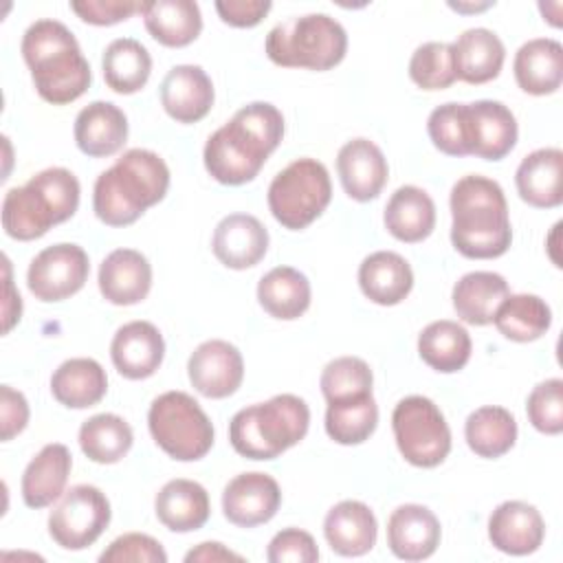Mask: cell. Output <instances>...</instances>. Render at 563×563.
<instances>
[{"label":"cell","instance_id":"1","mask_svg":"<svg viewBox=\"0 0 563 563\" xmlns=\"http://www.w3.org/2000/svg\"><path fill=\"white\" fill-rule=\"evenodd\" d=\"M284 139V117L268 101L242 106L205 143L202 161L209 176L222 185L251 183Z\"/></svg>","mask_w":563,"mask_h":563},{"label":"cell","instance_id":"2","mask_svg":"<svg viewBox=\"0 0 563 563\" xmlns=\"http://www.w3.org/2000/svg\"><path fill=\"white\" fill-rule=\"evenodd\" d=\"M451 244L468 260L501 257L512 242L508 202L497 180L468 174L462 176L449 198Z\"/></svg>","mask_w":563,"mask_h":563},{"label":"cell","instance_id":"3","mask_svg":"<svg viewBox=\"0 0 563 563\" xmlns=\"http://www.w3.org/2000/svg\"><path fill=\"white\" fill-rule=\"evenodd\" d=\"M20 51L33 86L46 103L66 106L88 90L92 70L66 24L51 18L33 22L22 35Z\"/></svg>","mask_w":563,"mask_h":563},{"label":"cell","instance_id":"4","mask_svg":"<svg viewBox=\"0 0 563 563\" xmlns=\"http://www.w3.org/2000/svg\"><path fill=\"white\" fill-rule=\"evenodd\" d=\"M169 189V167L152 150L132 147L101 172L92 189V211L108 227L134 224Z\"/></svg>","mask_w":563,"mask_h":563},{"label":"cell","instance_id":"5","mask_svg":"<svg viewBox=\"0 0 563 563\" xmlns=\"http://www.w3.org/2000/svg\"><path fill=\"white\" fill-rule=\"evenodd\" d=\"M79 180L66 167H46L2 198V229L18 242L42 238L51 227L70 220L79 207Z\"/></svg>","mask_w":563,"mask_h":563},{"label":"cell","instance_id":"6","mask_svg":"<svg viewBox=\"0 0 563 563\" xmlns=\"http://www.w3.org/2000/svg\"><path fill=\"white\" fill-rule=\"evenodd\" d=\"M310 427V409L295 394H277L266 402L240 409L229 422V442L246 460H275L297 442Z\"/></svg>","mask_w":563,"mask_h":563},{"label":"cell","instance_id":"7","mask_svg":"<svg viewBox=\"0 0 563 563\" xmlns=\"http://www.w3.org/2000/svg\"><path fill=\"white\" fill-rule=\"evenodd\" d=\"M266 55L284 68L330 70L347 53V33L343 24L328 13H306L288 18L266 35Z\"/></svg>","mask_w":563,"mask_h":563},{"label":"cell","instance_id":"8","mask_svg":"<svg viewBox=\"0 0 563 563\" xmlns=\"http://www.w3.org/2000/svg\"><path fill=\"white\" fill-rule=\"evenodd\" d=\"M147 427L154 442L178 462L202 460L213 446V424L198 400L185 391L156 396L147 411Z\"/></svg>","mask_w":563,"mask_h":563},{"label":"cell","instance_id":"9","mask_svg":"<svg viewBox=\"0 0 563 563\" xmlns=\"http://www.w3.org/2000/svg\"><path fill=\"white\" fill-rule=\"evenodd\" d=\"M266 198L273 218L284 229L301 231L330 205L332 183L328 167L317 158H297L271 180Z\"/></svg>","mask_w":563,"mask_h":563},{"label":"cell","instance_id":"10","mask_svg":"<svg viewBox=\"0 0 563 563\" xmlns=\"http://www.w3.org/2000/svg\"><path fill=\"white\" fill-rule=\"evenodd\" d=\"M391 431L400 455L418 468L442 464L451 451V429L427 396H407L391 411Z\"/></svg>","mask_w":563,"mask_h":563},{"label":"cell","instance_id":"11","mask_svg":"<svg viewBox=\"0 0 563 563\" xmlns=\"http://www.w3.org/2000/svg\"><path fill=\"white\" fill-rule=\"evenodd\" d=\"M112 517L103 490L92 484L70 486L48 515V534L64 550L92 545L108 528Z\"/></svg>","mask_w":563,"mask_h":563},{"label":"cell","instance_id":"12","mask_svg":"<svg viewBox=\"0 0 563 563\" xmlns=\"http://www.w3.org/2000/svg\"><path fill=\"white\" fill-rule=\"evenodd\" d=\"M90 273L88 253L79 244L59 242L40 251L26 271L31 295L44 303L64 301L77 295Z\"/></svg>","mask_w":563,"mask_h":563},{"label":"cell","instance_id":"13","mask_svg":"<svg viewBox=\"0 0 563 563\" xmlns=\"http://www.w3.org/2000/svg\"><path fill=\"white\" fill-rule=\"evenodd\" d=\"M187 376L205 398H229L244 380V358L240 350L222 339L202 341L187 361Z\"/></svg>","mask_w":563,"mask_h":563},{"label":"cell","instance_id":"14","mask_svg":"<svg viewBox=\"0 0 563 563\" xmlns=\"http://www.w3.org/2000/svg\"><path fill=\"white\" fill-rule=\"evenodd\" d=\"M464 130L468 154L484 161H501L517 143L519 128L510 108L495 99L464 103Z\"/></svg>","mask_w":563,"mask_h":563},{"label":"cell","instance_id":"15","mask_svg":"<svg viewBox=\"0 0 563 563\" xmlns=\"http://www.w3.org/2000/svg\"><path fill=\"white\" fill-rule=\"evenodd\" d=\"M279 504V484L262 471L240 473L222 490V512L238 528H255L271 521Z\"/></svg>","mask_w":563,"mask_h":563},{"label":"cell","instance_id":"16","mask_svg":"<svg viewBox=\"0 0 563 563\" xmlns=\"http://www.w3.org/2000/svg\"><path fill=\"white\" fill-rule=\"evenodd\" d=\"M336 174L343 191L356 202L378 198L387 178L389 165L383 150L369 139H352L336 154Z\"/></svg>","mask_w":563,"mask_h":563},{"label":"cell","instance_id":"17","mask_svg":"<svg viewBox=\"0 0 563 563\" xmlns=\"http://www.w3.org/2000/svg\"><path fill=\"white\" fill-rule=\"evenodd\" d=\"M545 521L541 512L519 499L501 501L488 517V539L495 550L512 556H526L541 548Z\"/></svg>","mask_w":563,"mask_h":563},{"label":"cell","instance_id":"18","mask_svg":"<svg viewBox=\"0 0 563 563\" xmlns=\"http://www.w3.org/2000/svg\"><path fill=\"white\" fill-rule=\"evenodd\" d=\"M211 251L227 268H253L268 251V231L251 213H229L213 229Z\"/></svg>","mask_w":563,"mask_h":563},{"label":"cell","instance_id":"19","mask_svg":"<svg viewBox=\"0 0 563 563\" xmlns=\"http://www.w3.org/2000/svg\"><path fill=\"white\" fill-rule=\"evenodd\" d=\"M110 358L123 378H150L165 358L161 330L150 321H130L121 325L112 336Z\"/></svg>","mask_w":563,"mask_h":563},{"label":"cell","instance_id":"20","mask_svg":"<svg viewBox=\"0 0 563 563\" xmlns=\"http://www.w3.org/2000/svg\"><path fill=\"white\" fill-rule=\"evenodd\" d=\"M213 81L196 64L174 66L161 84V106L178 123H198L213 108Z\"/></svg>","mask_w":563,"mask_h":563},{"label":"cell","instance_id":"21","mask_svg":"<svg viewBox=\"0 0 563 563\" xmlns=\"http://www.w3.org/2000/svg\"><path fill=\"white\" fill-rule=\"evenodd\" d=\"M440 519L422 504H402L387 519V545L396 559L424 561L440 545Z\"/></svg>","mask_w":563,"mask_h":563},{"label":"cell","instance_id":"22","mask_svg":"<svg viewBox=\"0 0 563 563\" xmlns=\"http://www.w3.org/2000/svg\"><path fill=\"white\" fill-rule=\"evenodd\" d=\"M99 290L114 306H134L152 288V264L141 251L114 249L99 266Z\"/></svg>","mask_w":563,"mask_h":563},{"label":"cell","instance_id":"23","mask_svg":"<svg viewBox=\"0 0 563 563\" xmlns=\"http://www.w3.org/2000/svg\"><path fill=\"white\" fill-rule=\"evenodd\" d=\"M323 534L332 552L341 556H363L376 545L378 523L367 504L343 499L328 510Z\"/></svg>","mask_w":563,"mask_h":563},{"label":"cell","instance_id":"24","mask_svg":"<svg viewBox=\"0 0 563 563\" xmlns=\"http://www.w3.org/2000/svg\"><path fill=\"white\" fill-rule=\"evenodd\" d=\"M73 468V455L66 444L51 442L26 464L20 482L22 501L29 508H46L66 493V482Z\"/></svg>","mask_w":563,"mask_h":563},{"label":"cell","instance_id":"25","mask_svg":"<svg viewBox=\"0 0 563 563\" xmlns=\"http://www.w3.org/2000/svg\"><path fill=\"white\" fill-rule=\"evenodd\" d=\"M75 143L92 158L117 154L128 141V117L110 101H92L75 119Z\"/></svg>","mask_w":563,"mask_h":563},{"label":"cell","instance_id":"26","mask_svg":"<svg viewBox=\"0 0 563 563\" xmlns=\"http://www.w3.org/2000/svg\"><path fill=\"white\" fill-rule=\"evenodd\" d=\"M517 194L537 209H554L563 202V152L539 147L530 152L515 172Z\"/></svg>","mask_w":563,"mask_h":563},{"label":"cell","instance_id":"27","mask_svg":"<svg viewBox=\"0 0 563 563\" xmlns=\"http://www.w3.org/2000/svg\"><path fill=\"white\" fill-rule=\"evenodd\" d=\"M455 77L466 84H488L499 77L506 59V46L490 29H466L451 44Z\"/></svg>","mask_w":563,"mask_h":563},{"label":"cell","instance_id":"28","mask_svg":"<svg viewBox=\"0 0 563 563\" xmlns=\"http://www.w3.org/2000/svg\"><path fill=\"white\" fill-rule=\"evenodd\" d=\"M517 86L534 97L552 95L563 81V46L552 37H534L519 46L512 59Z\"/></svg>","mask_w":563,"mask_h":563},{"label":"cell","instance_id":"29","mask_svg":"<svg viewBox=\"0 0 563 563\" xmlns=\"http://www.w3.org/2000/svg\"><path fill=\"white\" fill-rule=\"evenodd\" d=\"M154 512L158 521L172 532L200 530L211 515L209 493L194 479H169L156 493Z\"/></svg>","mask_w":563,"mask_h":563},{"label":"cell","instance_id":"30","mask_svg":"<svg viewBox=\"0 0 563 563\" xmlns=\"http://www.w3.org/2000/svg\"><path fill=\"white\" fill-rule=\"evenodd\" d=\"M361 292L378 306L400 303L413 288L409 262L394 251L369 253L358 266Z\"/></svg>","mask_w":563,"mask_h":563},{"label":"cell","instance_id":"31","mask_svg":"<svg viewBox=\"0 0 563 563\" xmlns=\"http://www.w3.org/2000/svg\"><path fill=\"white\" fill-rule=\"evenodd\" d=\"M383 222L389 235L400 242L416 244L433 233L435 205L424 189L416 185H402L387 200Z\"/></svg>","mask_w":563,"mask_h":563},{"label":"cell","instance_id":"32","mask_svg":"<svg viewBox=\"0 0 563 563\" xmlns=\"http://www.w3.org/2000/svg\"><path fill=\"white\" fill-rule=\"evenodd\" d=\"M108 391V376L99 361L77 356L64 361L51 376L53 398L68 409H88L101 402Z\"/></svg>","mask_w":563,"mask_h":563},{"label":"cell","instance_id":"33","mask_svg":"<svg viewBox=\"0 0 563 563\" xmlns=\"http://www.w3.org/2000/svg\"><path fill=\"white\" fill-rule=\"evenodd\" d=\"M510 295L508 282L493 271H473L462 275L451 292L455 314L468 325H488L501 299Z\"/></svg>","mask_w":563,"mask_h":563},{"label":"cell","instance_id":"34","mask_svg":"<svg viewBox=\"0 0 563 563\" xmlns=\"http://www.w3.org/2000/svg\"><path fill=\"white\" fill-rule=\"evenodd\" d=\"M141 15L147 33L169 48L191 44L202 31L200 7L191 0H150Z\"/></svg>","mask_w":563,"mask_h":563},{"label":"cell","instance_id":"35","mask_svg":"<svg viewBox=\"0 0 563 563\" xmlns=\"http://www.w3.org/2000/svg\"><path fill=\"white\" fill-rule=\"evenodd\" d=\"M310 282L292 266L271 268L257 284V301L275 319L292 321L310 308Z\"/></svg>","mask_w":563,"mask_h":563},{"label":"cell","instance_id":"36","mask_svg":"<svg viewBox=\"0 0 563 563\" xmlns=\"http://www.w3.org/2000/svg\"><path fill=\"white\" fill-rule=\"evenodd\" d=\"M471 334L451 319H440L422 328L418 334V354L435 372H460L471 358Z\"/></svg>","mask_w":563,"mask_h":563},{"label":"cell","instance_id":"37","mask_svg":"<svg viewBox=\"0 0 563 563\" xmlns=\"http://www.w3.org/2000/svg\"><path fill=\"white\" fill-rule=\"evenodd\" d=\"M493 323L508 341L530 343L550 330L552 310L539 295H506L493 314Z\"/></svg>","mask_w":563,"mask_h":563},{"label":"cell","instance_id":"38","mask_svg":"<svg viewBox=\"0 0 563 563\" xmlns=\"http://www.w3.org/2000/svg\"><path fill=\"white\" fill-rule=\"evenodd\" d=\"M103 79L117 95L139 92L152 73L150 51L134 37L112 40L101 57Z\"/></svg>","mask_w":563,"mask_h":563},{"label":"cell","instance_id":"39","mask_svg":"<svg viewBox=\"0 0 563 563\" xmlns=\"http://www.w3.org/2000/svg\"><path fill=\"white\" fill-rule=\"evenodd\" d=\"M468 449L486 460L506 455L517 442V420L499 405H484L468 413L464 422Z\"/></svg>","mask_w":563,"mask_h":563},{"label":"cell","instance_id":"40","mask_svg":"<svg viewBox=\"0 0 563 563\" xmlns=\"http://www.w3.org/2000/svg\"><path fill=\"white\" fill-rule=\"evenodd\" d=\"M132 427L117 413H95L79 427V446L97 464H117L132 449Z\"/></svg>","mask_w":563,"mask_h":563},{"label":"cell","instance_id":"41","mask_svg":"<svg viewBox=\"0 0 563 563\" xmlns=\"http://www.w3.org/2000/svg\"><path fill=\"white\" fill-rule=\"evenodd\" d=\"M378 405L372 394L352 400L328 402L325 409V433L330 440L343 446L363 444L376 431Z\"/></svg>","mask_w":563,"mask_h":563},{"label":"cell","instance_id":"42","mask_svg":"<svg viewBox=\"0 0 563 563\" xmlns=\"http://www.w3.org/2000/svg\"><path fill=\"white\" fill-rule=\"evenodd\" d=\"M319 385L325 402H341L372 394L374 374L363 358L339 356L323 367Z\"/></svg>","mask_w":563,"mask_h":563},{"label":"cell","instance_id":"43","mask_svg":"<svg viewBox=\"0 0 563 563\" xmlns=\"http://www.w3.org/2000/svg\"><path fill=\"white\" fill-rule=\"evenodd\" d=\"M409 77L422 90H444L457 77L453 68L451 44L446 42H424L409 59Z\"/></svg>","mask_w":563,"mask_h":563},{"label":"cell","instance_id":"44","mask_svg":"<svg viewBox=\"0 0 563 563\" xmlns=\"http://www.w3.org/2000/svg\"><path fill=\"white\" fill-rule=\"evenodd\" d=\"M431 143L446 156H468L464 130V103H442L427 119Z\"/></svg>","mask_w":563,"mask_h":563},{"label":"cell","instance_id":"45","mask_svg":"<svg viewBox=\"0 0 563 563\" xmlns=\"http://www.w3.org/2000/svg\"><path fill=\"white\" fill-rule=\"evenodd\" d=\"M526 413L537 431L559 435L563 431V380L548 378L539 383L526 400Z\"/></svg>","mask_w":563,"mask_h":563},{"label":"cell","instance_id":"46","mask_svg":"<svg viewBox=\"0 0 563 563\" xmlns=\"http://www.w3.org/2000/svg\"><path fill=\"white\" fill-rule=\"evenodd\" d=\"M101 563H165L167 552L163 545L143 532H125L117 537L101 554Z\"/></svg>","mask_w":563,"mask_h":563},{"label":"cell","instance_id":"47","mask_svg":"<svg viewBox=\"0 0 563 563\" xmlns=\"http://www.w3.org/2000/svg\"><path fill=\"white\" fill-rule=\"evenodd\" d=\"M266 559L271 563H314L319 561V548L310 532L299 528H284L271 539Z\"/></svg>","mask_w":563,"mask_h":563},{"label":"cell","instance_id":"48","mask_svg":"<svg viewBox=\"0 0 563 563\" xmlns=\"http://www.w3.org/2000/svg\"><path fill=\"white\" fill-rule=\"evenodd\" d=\"M70 9L86 24L110 26V24H119V22L132 18L134 13H143L145 2H136V0H73Z\"/></svg>","mask_w":563,"mask_h":563},{"label":"cell","instance_id":"49","mask_svg":"<svg viewBox=\"0 0 563 563\" xmlns=\"http://www.w3.org/2000/svg\"><path fill=\"white\" fill-rule=\"evenodd\" d=\"M29 424V402L22 391L11 385L0 387V438L9 442L18 433H22Z\"/></svg>","mask_w":563,"mask_h":563},{"label":"cell","instance_id":"50","mask_svg":"<svg viewBox=\"0 0 563 563\" xmlns=\"http://www.w3.org/2000/svg\"><path fill=\"white\" fill-rule=\"evenodd\" d=\"M273 9L268 0H218L216 11L220 20L235 29H251L260 24Z\"/></svg>","mask_w":563,"mask_h":563},{"label":"cell","instance_id":"51","mask_svg":"<svg viewBox=\"0 0 563 563\" xmlns=\"http://www.w3.org/2000/svg\"><path fill=\"white\" fill-rule=\"evenodd\" d=\"M2 268H4V295H2V330L9 332L22 317V297L20 292L13 288L11 282V264L9 257H2Z\"/></svg>","mask_w":563,"mask_h":563},{"label":"cell","instance_id":"52","mask_svg":"<svg viewBox=\"0 0 563 563\" xmlns=\"http://www.w3.org/2000/svg\"><path fill=\"white\" fill-rule=\"evenodd\" d=\"M196 561H202V563H218V561H244L238 552L229 550L224 543L220 541H202L198 543L196 548H191L187 554H185V563H196Z\"/></svg>","mask_w":563,"mask_h":563},{"label":"cell","instance_id":"53","mask_svg":"<svg viewBox=\"0 0 563 563\" xmlns=\"http://www.w3.org/2000/svg\"><path fill=\"white\" fill-rule=\"evenodd\" d=\"M449 7L451 9H455V11H460V13H477V11H484V9H488V7H493V2H484V4H462V2H449Z\"/></svg>","mask_w":563,"mask_h":563}]
</instances>
